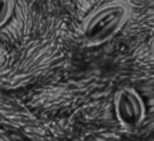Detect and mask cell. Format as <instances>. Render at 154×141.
Masks as SVG:
<instances>
[{
	"mask_svg": "<svg viewBox=\"0 0 154 141\" xmlns=\"http://www.w3.org/2000/svg\"><path fill=\"white\" fill-rule=\"evenodd\" d=\"M130 6L124 1L106 2L90 12L82 23V35L90 46H100L112 40L128 23Z\"/></svg>",
	"mask_w": 154,
	"mask_h": 141,
	"instance_id": "obj_1",
	"label": "cell"
},
{
	"mask_svg": "<svg viewBox=\"0 0 154 141\" xmlns=\"http://www.w3.org/2000/svg\"><path fill=\"white\" fill-rule=\"evenodd\" d=\"M113 108L117 121L126 129L138 128L146 118V104L140 93L131 87H123L116 92Z\"/></svg>",
	"mask_w": 154,
	"mask_h": 141,
	"instance_id": "obj_2",
	"label": "cell"
},
{
	"mask_svg": "<svg viewBox=\"0 0 154 141\" xmlns=\"http://www.w3.org/2000/svg\"><path fill=\"white\" fill-rule=\"evenodd\" d=\"M14 0H0V28H2L11 18L14 11Z\"/></svg>",
	"mask_w": 154,
	"mask_h": 141,
	"instance_id": "obj_3",
	"label": "cell"
},
{
	"mask_svg": "<svg viewBox=\"0 0 154 141\" xmlns=\"http://www.w3.org/2000/svg\"><path fill=\"white\" fill-rule=\"evenodd\" d=\"M149 49H150V52L154 54V36L152 37V40H150V42H149Z\"/></svg>",
	"mask_w": 154,
	"mask_h": 141,
	"instance_id": "obj_4",
	"label": "cell"
}]
</instances>
